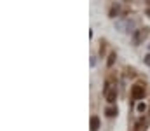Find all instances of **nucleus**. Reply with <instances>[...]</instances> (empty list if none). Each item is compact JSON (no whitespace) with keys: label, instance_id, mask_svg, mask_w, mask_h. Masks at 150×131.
<instances>
[{"label":"nucleus","instance_id":"obj_7","mask_svg":"<svg viewBox=\"0 0 150 131\" xmlns=\"http://www.w3.org/2000/svg\"><path fill=\"white\" fill-rule=\"evenodd\" d=\"M105 115H108V117H113V115H117V110L110 107V108H105Z\"/></svg>","mask_w":150,"mask_h":131},{"label":"nucleus","instance_id":"obj_8","mask_svg":"<svg viewBox=\"0 0 150 131\" xmlns=\"http://www.w3.org/2000/svg\"><path fill=\"white\" fill-rule=\"evenodd\" d=\"M145 108H147L145 103H138V112H145Z\"/></svg>","mask_w":150,"mask_h":131},{"label":"nucleus","instance_id":"obj_5","mask_svg":"<svg viewBox=\"0 0 150 131\" xmlns=\"http://www.w3.org/2000/svg\"><path fill=\"white\" fill-rule=\"evenodd\" d=\"M91 130L93 131L100 130V119H98V117H91Z\"/></svg>","mask_w":150,"mask_h":131},{"label":"nucleus","instance_id":"obj_4","mask_svg":"<svg viewBox=\"0 0 150 131\" xmlns=\"http://www.w3.org/2000/svg\"><path fill=\"white\" fill-rule=\"evenodd\" d=\"M147 126H149V119H145V117H140V121L134 124V131H143Z\"/></svg>","mask_w":150,"mask_h":131},{"label":"nucleus","instance_id":"obj_2","mask_svg":"<svg viewBox=\"0 0 150 131\" xmlns=\"http://www.w3.org/2000/svg\"><path fill=\"white\" fill-rule=\"evenodd\" d=\"M131 96H133V100H142V98H145V87L140 86V84L133 86V89H131Z\"/></svg>","mask_w":150,"mask_h":131},{"label":"nucleus","instance_id":"obj_6","mask_svg":"<svg viewBox=\"0 0 150 131\" xmlns=\"http://www.w3.org/2000/svg\"><path fill=\"white\" fill-rule=\"evenodd\" d=\"M115 58H117L115 52H110V54H108V59H107V65H108V67H112L113 63H115Z\"/></svg>","mask_w":150,"mask_h":131},{"label":"nucleus","instance_id":"obj_10","mask_svg":"<svg viewBox=\"0 0 150 131\" xmlns=\"http://www.w3.org/2000/svg\"><path fill=\"white\" fill-rule=\"evenodd\" d=\"M145 63L150 67V54H147V56H145Z\"/></svg>","mask_w":150,"mask_h":131},{"label":"nucleus","instance_id":"obj_9","mask_svg":"<svg viewBox=\"0 0 150 131\" xmlns=\"http://www.w3.org/2000/svg\"><path fill=\"white\" fill-rule=\"evenodd\" d=\"M117 11H119V5H113V9L110 11V16H115V14H117Z\"/></svg>","mask_w":150,"mask_h":131},{"label":"nucleus","instance_id":"obj_1","mask_svg":"<svg viewBox=\"0 0 150 131\" xmlns=\"http://www.w3.org/2000/svg\"><path fill=\"white\" fill-rule=\"evenodd\" d=\"M105 98L108 103H115V100H117V89L112 86V82L105 84Z\"/></svg>","mask_w":150,"mask_h":131},{"label":"nucleus","instance_id":"obj_3","mask_svg":"<svg viewBox=\"0 0 150 131\" xmlns=\"http://www.w3.org/2000/svg\"><path fill=\"white\" fill-rule=\"evenodd\" d=\"M145 35H147V30H136V33H134V37H133V42L134 44H140L143 39H145Z\"/></svg>","mask_w":150,"mask_h":131}]
</instances>
